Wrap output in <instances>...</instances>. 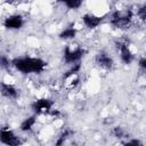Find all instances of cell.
<instances>
[{
    "label": "cell",
    "mask_w": 146,
    "mask_h": 146,
    "mask_svg": "<svg viewBox=\"0 0 146 146\" xmlns=\"http://www.w3.org/2000/svg\"><path fill=\"white\" fill-rule=\"evenodd\" d=\"M96 63L98 64V66L103 67V68H106V70H110L113 67V58L106 52V51H100L97 54L96 56Z\"/></svg>",
    "instance_id": "ba28073f"
},
{
    "label": "cell",
    "mask_w": 146,
    "mask_h": 146,
    "mask_svg": "<svg viewBox=\"0 0 146 146\" xmlns=\"http://www.w3.org/2000/svg\"><path fill=\"white\" fill-rule=\"evenodd\" d=\"M132 10H115L111 16V24L116 29H125L129 26L132 19Z\"/></svg>",
    "instance_id": "7a4b0ae2"
},
{
    "label": "cell",
    "mask_w": 146,
    "mask_h": 146,
    "mask_svg": "<svg viewBox=\"0 0 146 146\" xmlns=\"http://www.w3.org/2000/svg\"><path fill=\"white\" fill-rule=\"evenodd\" d=\"M1 94H2V96L7 97V98L15 99V98L18 97V94H19V92H18L17 88H15L14 86L2 82V83H1Z\"/></svg>",
    "instance_id": "30bf717a"
},
{
    "label": "cell",
    "mask_w": 146,
    "mask_h": 146,
    "mask_svg": "<svg viewBox=\"0 0 146 146\" xmlns=\"http://www.w3.org/2000/svg\"><path fill=\"white\" fill-rule=\"evenodd\" d=\"M3 25L8 30H19L24 25V18L21 15H10L3 21Z\"/></svg>",
    "instance_id": "8992f818"
},
{
    "label": "cell",
    "mask_w": 146,
    "mask_h": 146,
    "mask_svg": "<svg viewBox=\"0 0 146 146\" xmlns=\"http://www.w3.org/2000/svg\"><path fill=\"white\" fill-rule=\"evenodd\" d=\"M9 65V59H7L5 56L1 57V66L2 67H7Z\"/></svg>",
    "instance_id": "ffe728a7"
},
{
    "label": "cell",
    "mask_w": 146,
    "mask_h": 146,
    "mask_svg": "<svg viewBox=\"0 0 146 146\" xmlns=\"http://www.w3.org/2000/svg\"><path fill=\"white\" fill-rule=\"evenodd\" d=\"M74 133V131L72 130V129H70V128H66L64 131H62V133L57 137V139H56V141H55V146H63L64 144H65V141L72 136Z\"/></svg>",
    "instance_id": "7c38bea8"
},
{
    "label": "cell",
    "mask_w": 146,
    "mask_h": 146,
    "mask_svg": "<svg viewBox=\"0 0 146 146\" xmlns=\"http://www.w3.org/2000/svg\"><path fill=\"white\" fill-rule=\"evenodd\" d=\"M11 64L14 65V67L24 73V74H30V73H40L42 72L46 66L47 63L38 57H18V58H14L11 60Z\"/></svg>",
    "instance_id": "6da1fadb"
},
{
    "label": "cell",
    "mask_w": 146,
    "mask_h": 146,
    "mask_svg": "<svg viewBox=\"0 0 146 146\" xmlns=\"http://www.w3.org/2000/svg\"><path fill=\"white\" fill-rule=\"evenodd\" d=\"M103 21H104V17L103 16H97V15H94V14H84L82 16L83 24L88 29H90V30L98 27L102 24Z\"/></svg>",
    "instance_id": "52a82bcc"
},
{
    "label": "cell",
    "mask_w": 146,
    "mask_h": 146,
    "mask_svg": "<svg viewBox=\"0 0 146 146\" xmlns=\"http://www.w3.org/2000/svg\"><path fill=\"white\" fill-rule=\"evenodd\" d=\"M86 54V50L82 48H75V49H71L68 46L65 47L64 49V54H63V58L64 62L66 64H78L80 62V59L83 57V55Z\"/></svg>",
    "instance_id": "3957f363"
},
{
    "label": "cell",
    "mask_w": 146,
    "mask_h": 146,
    "mask_svg": "<svg viewBox=\"0 0 146 146\" xmlns=\"http://www.w3.org/2000/svg\"><path fill=\"white\" fill-rule=\"evenodd\" d=\"M35 122H36V116H35V115H31V116L26 117L25 120H23V122L21 123V127H19V128H21V130H22L23 132L30 131V130H32V128L34 127Z\"/></svg>",
    "instance_id": "8fae6325"
},
{
    "label": "cell",
    "mask_w": 146,
    "mask_h": 146,
    "mask_svg": "<svg viewBox=\"0 0 146 146\" xmlns=\"http://www.w3.org/2000/svg\"><path fill=\"white\" fill-rule=\"evenodd\" d=\"M123 146H144V145H143V143H141L139 139L133 138V139H130V140H128L127 143H124Z\"/></svg>",
    "instance_id": "ac0fdd59"
},
{
    "label": "cell",
    "mask_w": 146,
    "mask_h": 146,
    "mask_svg": "<svg viewBox=\"0 0 146 146\" xmlns=\"http://www.w3.org/2000/svg\"><path fill=\"white\" fill-rule=\"evenodd\" d=\"M113 135L116 137V138H123L125 136V131L122 127H115L113 129Z\"/></svg>",
    "instance_id": "e0dca14e"
},
{
    "label": "cell",
    "mask_w": 146,
    "mask_h": 146,
    "mask_svg": "<svg viewBox=\"0 0 146 146\" xmlns=\"http://www.w3.org/2000/svg\"><path fill=\"white\" fill-rule=\"evenodd\" d=\"M63 3L68 9H79L82 6L81 0H66V1H63Z\"/></svg>",
    "instance_id": "9a60e30c"
},
{
    "label": "cell",
    "mask_w": 146,
    "mask_h": 146,
    "mask_svg": "<svg viewBox=\"0 0 146 146\" xmlns=\"http://www.w3.org/2000/svg\"><path fill=\"white\" fill-rule=\"evenodd\" d=\"M54 103L48 98H40L32 103V110L35 114H50Z\"/></svg>",
    "instance_id": "277c9868"
},
{
    "label": "cell",
    "mask_w": 146,
    "mask_h": 146,
    "mask_svg": "<svg viewBox=\"0 0 146 146\" xmlns=\"http://www.w3.org/2000/svg\"><path fill=\"white\" fill-rule=\"evenodd\" d=\"M119 50H120V57H121V60L124 63V64H131L132 60H133V54L132 51L130 50V48L125 44V43H119L117 46Z\"/></svg>",
    "instance_id": "9c48e42d"
},
{
    "label": "cell",
    "mask_w": 146,
    "mask_h": 146,
    "mask_svg": "<svg viewBox=\"0 0 146 146\" xmlns=\"http://www.w3.org/2000/svg\"><path fill=\"white\" fill-rule=\"evenodd\" d=\"M76 35V30L74 27H66L65 30H63L60 33H59V38L60 39H64V40H71V39H74Z\"/></svg>",
    "instance_id": "4fadbf2b"
},
{
    "label": "cell",
    "mask_w": 146,
    "mask_h": 146,
    "mask_svg": "<svg viewBox=\"0 0 146 146\" xmlns=\"http://www.w3.org/2000/svg\"><path fill=\"white\" fill-rule=\"evenodd\" d=\"M0 140L7 146H21L22 144L21 138L10 129H1Z\"/></svg>",
    "instance_id": "5b68a950"
},
{
    "label": "cell",
    "mask_w": 146,
    "mask_h": 146,
    "mask_svg": "<svg viewBox=\"0 0 146 146\" xmlns=\"http://www.w3.org/2000/svg\"><path fill=\"white\" fill-rule=\"evenodd\" d=\"M80 70H81V64H80V63L72 65L71 68L65 73V75H64V80H67V79H70V78H72V76H75V75L80 72Z\"/></svg>",
    "instance_id": "5bb4252c"
},
{
    "label": "cell",
    "mask_w": 146,
    "mask_h": 146,
    "mask_svg": "<svg viewBox=\"0 0 146 146\" xmlns=\"http://www.w3.org/2000/svg\"><path fill=\"white\" fill-rule=\"evenodd\" d=\"M137 16L140 21H146V3L140 6L137 10Z\"/></svg>",
    "instance_id": "2e32d148"
},
{
    "label": "cell",
    "mask_w": 146,
    "mask_h": 146,
    "mask_svg": "<svg viewBox=\"0 0 146 146\" xmlns=\"http://www.w3.org/2000/svg\"><path fill=\"white\" fill-rule=\"evenodd\" d=\"M138 65H139V67H140L141 70L146 71V57H141V58L139 59V62H138Z\"/></svg>",
    "instance_id": "d6986e66"
}]
</instances>
